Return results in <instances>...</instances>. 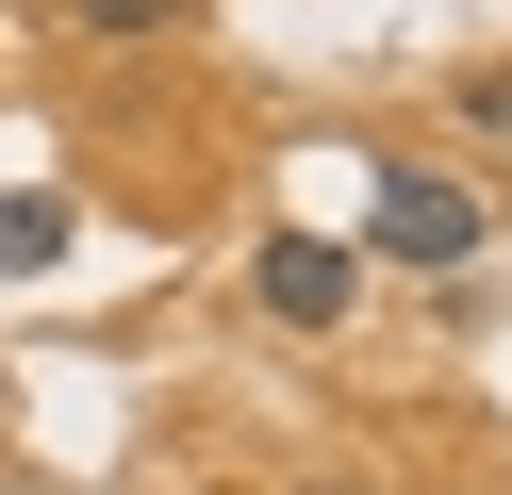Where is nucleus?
<instances>
[{
    "mask_svg": "<svg viewBox=\"0 0 512 495\" xmlns=\"http://www.w3.org/2000/svg\"><path fill=\"white\" fill-rule=\"evenodd\" d=\"M364 264H413V281L479 264V182H446V165H380V198H364Z\"/></svg>",
    "mask_w": 512,
    "mask_h": 495,
    "instance_id": "1",
    "label": "nucleus"
},
{
    "mask_svg": "<svg viewBox=\"0 0 512 495\" xmlns=\"http://www.w3.org/2000/svg\"><path fill=\"white\" fill-rule=\"evenodd\" d=\"M265 314L281 330H347V297H364V248H331V231H265Z\"/></svg>",
    "mask_w": 512,
    "mask_h": 495,
    "instance_id": "2",
    "label": "nucleus"
},
{
    "mask_svg": "<svg viewBox=\"0 0 512 495\" xmlns=\"http://www.w3.org/2000/svg\"><path fill=\"white\" fill-rule=\"evenodd\" d=\"M67 231H83V215H67V198H50V182H34V198H0V264H50V248H67Z\"/></svg>",
    "mask_w": 512,
    "mask_h": 495,
    "instance_id": "3",
    "label": "nucleus"
},
{
    "mask_svg": "<svg viewBox=\"0 0 512 495\" xmlns=\"http://www.w3.org/2000/svg\"><path fill=\"white\" fill-rule=\"evenodd\" d=\"M67 17H83V33H166L182 0H67Z\"/></svg>",
    "mask_w": 512,
    "mask_h": 495,
    "instance_id": "4",
    "label": "nucleus"
},
{
    "mask_svg": "<svg viewBox=\"0 0 512 495\" xmlns=\"http://www.w3.org/2000/svg\"><path fill=\"white\" fill-rule=\"evenodd\" d=\"M463 132H496V149H512V66H479V83H463Z\"/></svg>",
    "mask_w": 512,
    "mask_h": 495,
    "instance_id": "5",
    "label": "nucleus"
}]
</instances>
